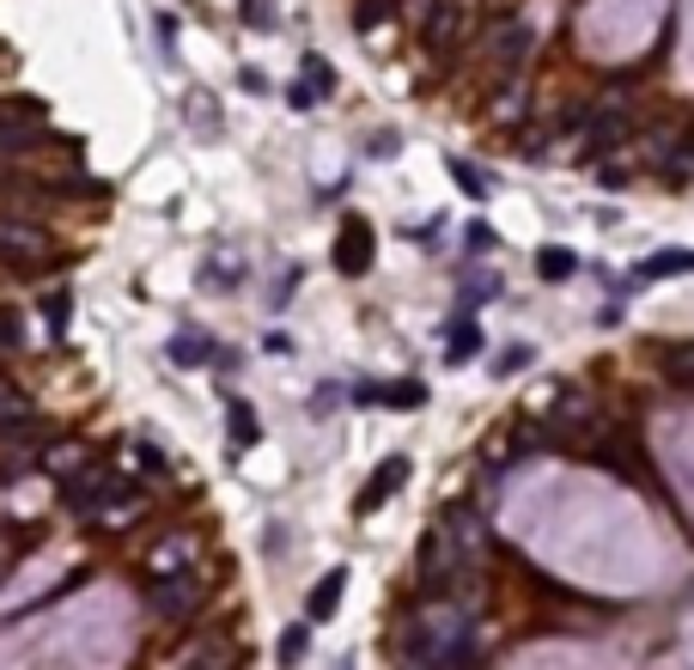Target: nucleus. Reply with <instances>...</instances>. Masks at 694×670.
Listing matches in <instances>:
<instances>
[{
	"label": "nucleus",
	"instance_id": "9b49d317",
	"mask_svg": "<svg viewBox=\"0 0 694 670\" xmlns=\"http://www.w3.org/2000/svg\"><path fill=\"white\" fill-rule=\"evenodd\" d=\"M189 561H195V536H165L159 548H147V573L153 579L189 573Z\"/></svg>",
	"mask_w": 694,
	"mask_h": 670
},
{
	"label": "nucleus",
	"instance_id": "6ab92c4d",
	"mask_svg": "<svg viewBox=\"0 0 694 670\" xmlns=\"http://www.w3.org/2000/svg\"><path fill=\"white\" fill-rule=\"evenodd\" d=\"M171 359H177V366H207V359H214V342L195 336V329H184V336H171Z\"/></svg>",
	"mask_w": 694,
	"mask_h": 670
},
{
	"label": "nucleus",
	"instance_id": "4be33fe9",
	"mask_svg": "<svg viewBox=\"0 0 694 670\" xmlns=\"http://www.w3.org/2000/svg\"><path fill=\"white\" fill-rule=\"evenodd\" d=\"M305 646H311V622H293V628H287V634H280V665H287V670H293L299 665V658H305Z\"/></svg>",
	"mask_w": 694,
	"mask_h": 670
},
{
	"label": "nucleus",
	"instance_id": "f03ea898",
	"mask_svg": "<svg viewBox=\"0 0 694 670\" xmlns=\"http://www.w3.org/2000/svg\"><path fill=\"white\" fill-rule=\"evenodd\" d=\"M597 403H591L579 384H567L555 396V408H548V445H591L597 439Z\"/></svg>",
	"mask_w": 694,
	"mask_h": 670
},
{
	"label": "nucleus",
	"instance_id": "0eeeda50",
	"mask_svg": "<svg viewBox=\"0 0 694 670\" xmlns=\"http://www.w3.org/2000/svg\"><path fill=\"white\" fill-rule=\"evenodd\" d=\"M408 476H415L408 452H390L384 464H378V469L366 476V488H359V500H354V513H359V518H371L378 506H390V500H396L402 488H408Z\"/></svg>",
	"mask_w": 694,
	"mask_h": 670
},
{
	"label": "nucleus",
	"instance_id": "2eb2a0df",
	"mask_svg": "<svg viewBox=\"0 0 694 670\" xmlns=\"http://www.w3.org/2000/svg\"><path fill=\"white\" fill-rule=\"evenodd\" d=\"M226 433H231V452H250L256 433H263V427H256V408H250L244 396H226Z\"/></svg>",
	"mask_w": 694,
	"mask_h": 670
},
{
	"label": "nucleus",
	"instance_id": "ddd939ff",
	"mask_svg": "<svg viewBox=\"0 0 694 670\" xmlns=\"http://www.w3.org/2000/svg\"><path fill=\"white\" fill-rule=\"evenodd\" d=\"M525 55H530V25H525V18H512L506 31H500V43H494V67H500V74H518Z\"/></svg>",
	"mask_w": 694,
	"mask_h": 670
},
{
	"label": "nucleus",
	"instance_id": "a211bd4d",
	"mask_svg": "<svg viewBox=\"0 0 694 670\" xmlns=\"http://www.w3.org/2000/svg\"><path fill=\"white\" fill-rule=\"evenodd\" d=\"M37 135H43V128H31V123H7V116H0V159H25L37 147Z\"/></svg>",
	"mask_w": 694,
	"mask_h": 670
},
{
	"label": "nucleus",
	"instance_id": "f3484780",
	"mask_svg": "<svg viewBox=\"0 0 694 670\" xmlns=\"http://www.w3.org/2000/svg\"><path fill=\"white\" fill-rule=\"evenodd\" d=\"M537 275L542 281H572V275H579V256H572L567 244H548V250H537Z\"/></svg>",
	"mask_w": 694,
	"mask_h": 670
},
{
	"label": "nucleus",
	"instance_id": "bb28decb",
	"mask_svg": "<svg viewBox=\"0 0 694 670\" xmlns=\"http://www.w3.org/2000/svg\"><path fill=\"white\" fill-rule=\"evenodd\" d=\"M463 244H469V256H488V250H494V226L469 219V226H463Z\"/></svg>",
	"mask_w": 694,
	"mask_h": 670
},
{
	"label": "nucleus",
	"instance_id": "7ed1b4c3",
	"mask_svg": "<svg viewBox=\"0 0 694 670\" xmlns=\"http://www.w3.org/2000/svg\"><path fill=\"white\" fill-rule=\"evenodd\" d=\"M457 567H463V555L451 548V536H445V530H427V536H420V555H415V585H420V597L457 592Z\"/></svg>",
	"mask_w": 694,
	"mask_h": 670
},
{
	"label": "nucleus",
	"instance_id": "7c9ffc66",
	"mask_svg": "<svg viewBox=\"0 0 694 670\" xmlns=\"http://www.w3.org/2000/svg\"><path fill=\"white\" fill-rule=\"evenodd\" d=\"M432 7H439V0H402V13L415 18V25H427V18H432Z\"/></svg>",
	"mask_w": 694,
	"mask_h": 670
},
{
	"label": "nucleus",
	"instance_id": "393cba45",
	"mask_svg": "<svg viewBox=\"0 0 694 670\" xmlns=\"http://www.w3.org/2000/svg\"><path fill=\"white\" fill-rule=\"evenodd\" d=\"M390 18V0H354V31L366 37V31H378Z\"/></svg>",
	"mask_w": 694,
	"mask_h": 670
},
{
	"label": "nucleus",
	"instance_id": "cd10ccee",
	"mask_svg": "<svg viewBox=\"0 0 694 670\" xmlns=\"http://www.w3.org/2000/svg\"><path fill=\"white\" fill-rule=\"evenodd\" d=\"M25 347V324L13 312H0V354H18Z\"/></svg>",
	"mask_w": 694,
	"mask_h": 670
},
{
	"label": "nucleus",
	"instance_id": "9d476101",
	"mask_svg": "<svg viewBox=\"0 0 694 670\" xmlns=\"http://www.w3.org/2000/svg\"><path fill=\"white\" fill-rule=\"evenodd\" d=\"M238 665H244V646L231 634H201L195 658H189V670H238Z\"/></svg>",
	"mask_w": 694,
	"mask_h": 670
},
{
	"label": "nucleus",
	"instance_id": "6e6552de",
	"mask_svg": "<svg viewBox=\"0 0 694 670\" xmlns=\"http://www.w3.org/2000/svg\"><path fill=\"white\" fill-rule=\"evenodd\" d=\"M359 408H396V415H415L427 408V384L420 378H396V384H354Z\"/></svg>",
	"mask_w": 694,
	"mask_h": 670
},
{
	"label": "nucleus",
	"instance_id": "1a4fd4ad",
	"mask_svg": "<svg viewBox=\"0 0 694 670\" xmlns=\"http://www.w3.org/2000/svg\"><path fill=\"white\" fill-rule=\"evenodd\" d=\"M341 592H348V567H329L317 585H311V597H305V622L311 628H324V622H336V609H341Z\"/></svg>",
	"mask_w": 694,
	"mask_h": 670
},
{
	"label": "nucleus",
	"instance_id": "b1692460",
	"mask_svg": "<svg viewBox=\"0 0 694 670\" xmlns=\"http://www.w3.org/2000/svg\"><path fill=\"white\" fill-rule=\"evenodd\" d=\"M530 359H537V347H530V342H512L506 354H494V378H512V372H525Z\"/></svg>",
	"mask_w": 694,
	"mask_h": 670
},
{
	"label": "nucleus",
	"instance_id": "39448f33",
	"mask_svg": "<svg viewBox=\"0 0 694 670\" xmlns=\"http://www.w3.org/2000/svg\"><path fill=\"white\" fill-rule=\"evenodd\" d=\"M371 256H378V232H371V219L366 214H348L336 226V268L348 275V281H359L371 268Z\"/></svg>",
	"mask_w": 694,
	"mask_h": 670
},
{
	"label": "nucleus",
	"instance_id": "aec40b11",
	"mask_svg": "<svg viewBox=\"0 0 694 670\" xmlns=\"http://www.w3.org/2000/svg\"><path fill=\"white\" fill-rule=\"evenodd\" d=\"M445 172H451V184H457L463 195H469V202H481V195H488V184H481V172L469 165V159H457V153H451V159H445Z\"/></svg>",
	"mask_w": 694,
	"mask_h": 670
},
{
	"label": "nucleus",
	"instance_id": "f8f14e48",
	"mask_svg": "<svg viewBox=\"0 0 694 670\" xmlns=\"http://www.w3.org/2000/svg\"><path fill=\"white\" fill-rule=\"evenodd\" d=\"M481 354V324L469 312L463 317H451V336H445V366L457 372V366H469V359Z\"/></svg>",
	"mask_w": 694,
	"mask_h": 670
},
{
	"label": "nucleus",
	"instance_id": "423d86ee",
	"mask_svg": "<svg viewBox=\"0 0 694 670\" xmlns=\"http://www.w3.org/2000/svg\"><path fill=\"white\" fill-rule=\"evenodd\" d=\"M147 604H153V616H165V622H184V616H195V609L207 604V585H201V573H171V579H153Z\"/></svg>",
	"mask_w": 694,
	"mask_h": 670
},
{
	"label": "nucleus",
	"instance_id": "4468645a",
	"mask_svg": "<svg viewBox=\"0 0 694 670\" xmlns=\"http://www.w3.org/2000/svg\"><path fill=\"white\" fill-rule=\"evenodd\" d=\"M633 275H640V281H677V275H694V250H658V256H646Z\"/></svg>",
	"mask_w": 694,
	"mask_h": 670
},
{
	"label": "nucleus",
	"instance_id": "5701e85b",
	"mask_svg": "<svg viewBox=\"0 0 694 670\" xmlns=\"http://www.w3.org/2000/svg\"><path fill=\"white\" fill-rule=\"evenodd\" d=\"M0 116H7V123H31V128L49 123V110L37 104V98H7V104H0Z\"/></svg>",
	"mask_w": 694,
	"mask_h": 670
},
{
	"label": "nucleus",
	"instance_id": "412c9836",
	"mask_svg": "<svg viewBox=\"0 0 694 670\" xmlns=\"http://www.w3.org/2000/svg\"><path fill=\"white\" fill-rule=\"evenodd\" d=\"M305 86H311V98L324 104V98L336 92V67H329L324 55H305Z\"/></svg>",
	"mask_w": 694,
	"mask_h": 670
},
{
	"label": "nucleus",
	"instance_id": "dca6fc26",
	"mask_svg": "<svg viewBox=\"0 0 694 670\" xmlns=\"http://www.w3.org/2000/svg\"><path fill=\"white\" fill-rule=\"evenodd\" d=\"M658 372L670 378V384H682V390H694V342H670L658 354Z\"/></svg>",
	"mask_w": 694,
	"mask_h": 670
},
{
	"label": "nucleus",
	"instance_id": "c756f323",
	"mask_svg": "<svg viewBox=\"0 0 694 670\" xmlns=\"http://www.w3.org/2000/svg\"><path fill=\"white\" fill-rule=\"evenodd\" d=\"M79 457H86V452H79V445H62V452H49L43 464L55 469V476H62V469H74V464H79Z\"/></svg>",
	"mask_w": 694,
	"mask_h": 670
},
{
	"label": "nucleus",
	"instance_id": "20e7f679",
	"mask_svg": "<svg viewBox=\"0 0 694 670\" xmlns=\"http://www.w3.org/2000/svg\"><path fill=\"white\" fill-rule=\"evenodd\" d=\"M49 232L43 226H25V219H0V268H18V275H31V268L49 263Z\"/></svg>",
	"mask_w": 694,
	"mask_h": 670
},
{
	"label": "nucleus",
	"instance_id": "f257e3e1",
	"mask_svg": "<svg viewBox=\"0 0 694 670\" xmlns=\"http://www.w3.org/2000/svg\"><path fill=\"white\" fill-rule=\"evenodd\" d=\"M396 658L408 670H463L469 658H476V628H469V609L445 604V597H420L415 616L402 622Z\"/></svg>",
	"mask_w": 694,
	"mask_h": 670
},
{
	"label": "nucleus",
	"instance_id": "a878e982",
	"mask_svg": "<svg viewBox=\"0 0 694 670\" xmlns=\"http://www.w3.org/2000/svg\"><path fill=\"white\" fill-rule=\"evenodd\" d=\"M18 415H31V408H25V390L0 378V427H7V421H18Z\"/></svg>",
	"mask_w": 694,
	"mask_h": 670
},
{
	"label": "nucleus",
	"instance_id": "c85d7f7f",
	"mask_svg": "<svg viewBox=\"0 0 694 670\" xmlns=\"http://www.w3.org/2000/svg\"><path fill=\"white\" fill-rule=\"evenodd\" d=\"M244 25H250V31H275V13H268V0H244Z\"/></svg>",
	"mask_w": 694,
	"mask_h": 670
}]
</instances>
